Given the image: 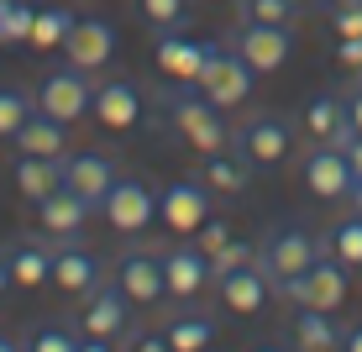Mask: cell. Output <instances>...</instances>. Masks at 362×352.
I'll list each match as a JSON object with an SVG mask.
<instances>
[{
	"label": "cell",
	"instance_id": "obj_1",
	"mask_svg": "<svg viewBox=\"0 0 362 352\" xmlns=\"http://www.w3.org/2000/svg\"><path fill=\"white\" fill-rule=\"evenodd\" d=\"M158 110L168 116V127L179 142H189L199 158L231 147V127H226V110L216 106L199 84H179L168 79V90H158Z\"/></svg>",
	"mask_w": 362,
	"mask_h": 352
},
{
	"label": "cell",
	"instance_id": "obj_2",
	"mask_svg": "<svg viewBox=\"0 0 362 352\" xmlns=\"http://www.w3.org/2000/svg\"><path fill=\"white\" fill-rule=\"evenodd\" d=\"M132 316V300L121 284H95L90 295H84L79 305V336H84V352H105L121 342V331H127Z\"/></svg>",
	"mask_w": 362,
	"mask_h": 352
},
{
	"label": "cell",
	"instance_id": "obj_3",
	"mask_svg": "<svg viewBox=\"0 0 362 352\" xmlns=\"http://www.w3.org/2000/svg\"><path fill=\"white\" fill-rule=\"evenodd\" d=\"M346 289H352V284H346V263L331 258V253H320L305 273H294V279H279V284H273V295H284L289 305L336 310V305L346 300Z\"/></svg>",
	"mask_w": 362,
	"mask_h": 352
},
{
	"label": "cell",
	"instance_id": "obj_4",
	"mask_svg": "<svg viewBox=\"0 0 362 352\" xmlns=\"http://www.w3.org/2000/svg\"><path fill=\"white\" fill-rule=\"evenodd\" d=\"M320 253H326V242H320V237H310L305 226H273V232L263 237V247H257V268L279 284V279L305 273Z\"/></svg>",
	"mask_w": 362,
	"mask_h": 352
},
{
	"label": "cell",
	"instance_id": "obj_5",
	"mask_svg": "<svg viewBox=\"0 0 362 352\" xmlns=\"http://www.w3.org/2000/svg\"><path fill=\"white\" fill-rule=\"evenodd\" d=\"M90 106H95V79H90V69H79V64L47 69L42 84H37V110H47V116H58V121L90 116Z\"/></svg>",
	"mask_w": 362,
	"mask_h": 352
},
{
	"label": "cell",
	"instance_id": "obj_6",
	"mask_svg": "<svg viewBox=\"0 0 362 352\" xmlns=\"http://www.w3.org/2000/svg\"><path fill=\"white\" fill-rule=\"evenodd\" d=\"M199 90H205L210 100H216L221 110H236L247 95H252V84H257V69L247 64L236 47H210V58H205V69H199Z\"/></svg>",
	"mask_w": 362,
	"mask_h": 352
},
{
	"label": "cell",
	"instance_id": "obj_7",
	"mask_svg": "<svg viewBox=\"0 0 362 352\" xmlns=\"http://www.w3.org/2000/svg\"><path fill=\"white\" fill-rule=\"evenodd\" d=\"M231 147L252 163V169H279V163L289 158V147H294V132H289L284 116H247L242 127L231 132Z\"/></svg>",
	"mask_w": 362,
	"mask_h": 352
},
{
	"label": "cell",
	"instance_id": "obj_8",
	"mask_svg": "<svg viewBox=\"0 0 362 352\" xmlns=\"http://www.w3.org/2000/svg\"><path fill=\"white\" fill-rule=\"evenodd\" d=\"M100 216L116 226V232L136 237V232H147V226L158 221V195L147 190L142 179H116V184H110V195L100 200Z\"/></svg>",
	"mask_w": 362,
	"mask_h": 352
},
{
	"label": "cell",
	"instance_id": "obj_9",
	"mask_svg": "<svg viewBox=\"0 0 362 352\" xmlns=\"http://www.w3.org/2000/svg\"><path fill=\"white\" fill-rule=\"evenodd\" d=\"M231 47L257 74H279L284 64H289V53H294V32L279 27V21H242V32H236Z\"/></svg>",
	"mask_w": 362,
	"mask_h": 352
},
{
	"label": "cell",
	"instance_id": "obj_10",
	"mask_svg": "<svg viewBox=\"0 0 362 352\" xmlns=\"http://www.w3.org/2000/svg\"><path fill=\"white\" fill-rule=\"evenodd\" d=\"M158 216L173 237L199 232V221L210 216V184L205 179H173L163 195H158Z\"/></svg>",
	"mask_w": 362,
	"mask_h": 352
},
{
	"label": "cell",
	"instance_id": "obj_11",
	"mask_svg": "<svg viewBox=\"0 0 362 352\" xmlns=\"http://www.w3.org/2000/svg\"><path fill=\"white\" fill-rule=\"evenodd\" d=\"M116 284L127 289L132 305H158V300L168 295L163 284V253H153V247H127L116 263Z\"/></svg>",
	"mask_w": 362,
	"mask_h": 352
},
{
	"label": "cell",
	"instance_id": "obj_12",
	"mask_svg": "<svg viewBox=\"0 0 362 352\" xmlns=\"http://www.w3.org/2000/svg\"><path fill=\"white\" fill-rule=\"evenodd\" d=\"M352 184H357V174H352V163H346L341 147L320 142L315 153L305 158V190L315 200H346V195H352Z\"/></svg>",
	"mask_w": 362,
	"mask_h": 352
},
{
	"label": "cell",
	"instance_id": "obj_13",
	"mask_svg": "<svg viewBox=\"0 0 362 352\" xmlns=\"http://www.w3.org/2000/svg\"><path fill=\"white\" fill-rule=\"evenodd\" d=\"M216 295H221V305H226L231 316H257V310L268 305V295H273V279L257 268V258H252V263H242V268L221 273Z\"/></svg>",
	"mask_w": 362,
	"mask_h": 352
},
{
	"label": "cell",
	"instance_id": "obj_14",
	"mask_svg": "<svg viewBox=\"0 0 362 352\" xmlns=\"http://www.w3.org/2000/svg\"><path fill=\"white\" fill-rule=\"evenodd\" d=\"M90 116H95L105 132H132L136 121H142V90H136L132 79H100V84H95Z\"/></svg>",
	"mask_w": 362,
	"mask_h": 352
},
{
	"label": "cell",
	"instance_id": "obj_15",
	"mask_svg": "<svg viewBox=\"0 0 362 352\" xmlns=\"http://www.w3.org/2000/svg\"><path fill=\"white\" fill-rule=\"evenodd\" d=\"M210 47L216 42H199V37H184V32H158V42H153V58H158V69L168 74V79H179V84H194L199 79V69H205V58H210Z\"/></svg>",
	"mask_w": 362,
	"mask_h": 352
},
{
	"label": "cell",
	"instance_id": "obj_16",
	"mask_svg": "<svg viewBox=\"0 0 362 352\" xmlns=\"http://www.w3.org/2000/svg\"><path fill=\"white\" fill-rule=\"evenodd\" d=\"M116 163H110L105 153H95V147H84V153L64 158V190H74L79 200H90V205L100 210V200L110 195V184H116Z\"/></svg>",
	"mask_w": 362,
	"mask_h": 352
},
{
	"label": "cell",
	"instance_id": "obj_17",
	"mask_svg": "<svg viewBox=\"0 0 362 352\" xmlns=\"http://www.w3.org/2000/svg\"><path fill=\"white\" fill-rule=\"evenodd\" d=\"M6 253V268H11V284L16 289H37L53 279V253H58V237L42 242V237H16V242L0 247Z\"/></svg>",
	"mask_w": 362,
	"mask_h": 352
},
{
	"label": "cell",
	"instance_id": "obj_18",
	"mask_svg": "<svg viewBox=\"0 0 362 352\" xmlns=\"http://www.w3.org/2000/svg\"><path fill=\"white\" fill-rule=\"evenodd\" d=\"M163 284H168L173 300H194L199 289L210 284V258H205V247H194V242L163 247Z\"/></svg>",
	"mask_w": 362,
	"mask_h": 352
},
{
	"label": "cell",
	"instance_id": "obj_19",
	"mask_svg": "<svg viewBox=\"0 0 362 352\" xmlns=\"http://www.w3.org/2000/svg\"><path fill=\"white\" fill-rule=\"evenodd\" d=\"M64 53H69V64H79V69H105L110 58H116V27L110 21H100V16H79L74 21V32L64 37Z\"/></svg>",
	"mask_w": 362,
	"mask_h": 352
},
{
	"label": "cell",
	"instance_id": "obj_20",
	"mask_svg": "<svg viewBox=\"0 0 362 352\" xmlns=\"http://www.w3.org/2000/svg\"><path fill=\"white\" fill-rule=\"evenodd\" d=\"M11 184L21 190V200H47L53 190H64V158H37V153H16L11 158Z\"/></svg>",
	"mask_w": 362,
	"mask_h": 352
},
{
	"label": "cell",
	"instance_id": "obj_21",
	"mask_svg": "<svg viewBox=\"0 0 362 352\" xmlns=\"http://www.w3.org/2000/svg\"><path fill=\"white\" fill-rule=\"evenodd\" d=\"M47 284L84 300V295L100 284V258L84 253V247H74V242H58V253H53V279H47Z\"/></svg>",
	"mask_w": 362,
	"mask_h": 352
},
{
	"label": "cell",
	"instance_id": "obj_22",
	"mask_svg": "<svg viewBox=\"0 0 362 352\" xmlns=\"http://www.w3.org/2000/svg\"><path fill=\"white\" fill-rule=\"evenodd\" d=\"M95 216L90 200H79L74 190H53L47 200H37V226L47 237H79V226Z\"/></svg>",
	"mask_w": 362,
	"mask_h": 352
},
{
	"label": "cell",
	"instance_id": "obj_23",
	"mask_svg": "<svg viewBox=\"0 0 362 352\" xmlns=\"http://www.w3.org/2000/svg\"><path fill=\"white\" fill-rule=\"evenodd\" d=\"M16 153H37V158H64V147H69V121H58V116H47V110H32L27 121L16 127Z\"/></svg>",
	"mask_w": 362,
	"mask_h": 352
},
{
	"label": "cell",
	"instance_id": "obj_24",
	"mask_svg": "<svg viewBox=\"0 0 362 352\" xmlns=\"http://www.w3.org/2000/svg\"><path fill=\"white\" fill-rule=\"evenodd\" d=\"M341 331H346V326H336V310L294 305V321H289L294 347H305V352H331V347H341Z\"/></svg>",
	"mask_w": 362,
	"mask_h": 352
},
{
	"label": "cell",
	"instance_id": "obj_25",
	"mask_svg": "<svg viewBox=\"0 0 362 352\" xmlns=\"http://www.w3.org/2000/svg\"><path fill=\"white\" fill-rule=\"evenodd\" d=\"M199 179L210 184V195H242L247 179H252V163L236 153V147H231V153L221 147V153H205V169H199Z\"/></svg>",
	"mask_w": 362,
	"mask_h": 352
},
{
	"label": "cell",
	"instance_id": "obj_26",
	"mask_svg": "<svg viewBox=\"0 0 362 352\" xmlns=\"http://www.w3.org/2000/svg\"><path fill=\"white\" fill-rule=\"evenodd\" d=\"M163 336H168L173 352H199V347L216 342V316H205V310H184V316H173L163 326Z\"/></svg>",
	"mask_w": 362,
	"mask_h": 352
},
{
	"label": "cell",
	"instance_id": "obj_27",
	"mask_svg": "<svg viewBox=\"0 0 362 352\" xmlns=\"http://www.w3.org/2000/svg\"><path fill=\"white\" fill-rule=\"evenodd\" d=\"M320 242H326V253L341 258L346 268H362V216H357V210H352L346 221H336L331 232L320 237Z\"/></svg>",
	"mask_w": 362,
	"mask_h": 352
},
{
	"label": "cell",
	"instance_id": "obj_28",
	"mask_svg": "<svg viewBox=\"0 0 362 352\" xmlns=\"http://www.w3.org/2000/svg\"><path fill=\"white\" fill-rule=\"evenodd\" d=\"M74 21H79V16H74L69 6H47V11L32 16V37H27V42L32 47H64V37L74 32Z\"/></svg>",
	"mask_w": 362,
	"mask_h": 352
},
{
	"label": "cell",
	"instance_id": "obj_29",
	"mask_svg": "<svg viewBox=\"0 0 362 352\" xmlns=\"http://www.w3.org/2000/svg\"><path fill=\"white\" fill-rule=\"evenodd\" d=\"M305 0H236V21H279V27H294Z\"/></svg>",
	"mask_w": 362,
	"mask_h": 352
},
{
	"label": "cell",
	"instance_id": "obj_30",
	"mask_svg": "<svg viewBox=\"0 0 362 352\" xmlns=\"http://www.w3.org/2000/svg\"><path fill=\"white\" fill-rule=\"evenodd\" d=\"M341 121H346V106H341L336 95H315V100L305 106V132L320 137V142H331V132L341 127Z\"/></svg>",
	"mask_w": 362,
	"mask_h": 352
},
{
	"label": "cell",
	"instance_id": "obj_31",
	"mask_svg": "<svg viewBox=\"0 0 362 352\" xmlns=\"http://www.w3.org/2000/svg\"><path fill=\"white\" fill-rule=\"evenodd\" d=\"M32 0H0V47H21L32 37Z\"/></svg>",
	"mask_w": 362,
	"mask_h": 352
},
{
	"label": "cell",
	"instance_id": "obj_32",
	"mask_svg": "<svg viewBox=\"0 0 362 352\" xmlns=\"http://www.w3.org/2000/svg\"><path fill=\"white\" fill-rule=\"evenodd\" d=\"M132 6L153 32H168V27H179V21L189 16V0H132Z\"/></svg>",
	"mask_w": 362,
	"mask_h": 352
},
{
	"label": "cell",
	"instance_id": "obj_33",
	"mask_svg": "<svg viewBox=\"0 0 362 352\" xmlns=\"http://www.w3.org/2000/svg\"><path fill=\"white\" fill-rule=\"evenodd\" d=\"M32 110L37 106L16 90V84H0V137H16V127L32 116Z\"/></svg>",
	"mask_w": 362,
	"mask_h": 352
},
{
	"label": "cell",
	"instance_id": "obj_34",
	"mask_svg": "<svg viewBox=\"0 0 362 352\" xmlns=\"http://www.w3.org/2000/svg\"><path fill=\"white\" fill-rule=\"evenodd\" d=\"M21 347H32V352H79L84 336L79 331H58V326H42V331L21 336Z\"/></svg>",
	"mask_w": 362,
	"mask_h": 352
},
{
	"label": "cell",
	"instance_id": "obj_35",
	"mask_svg": "<svg viewBox=\"0 0 362 352\" xmlns=\"http://www.w3.org/2000/svg\"><path fill=\"white\" fill-rule=\"evenodd\" d=\"M326 16H331V32L357 37L362 32V0H326Z\"/></svg>",
	"mask_w": 362,
	"mask_h": 352
},
{
	"label": "cell",
	"instance_id": "obj_36",
	"mask_svg": "<svg viewBox=\"0 0 362 352\" xmlns=\"http://www.w3.org/2000/svg\"><path fill=\"white\" fill-rule=\"evenodd\" d=\"M242 263H252V247H247V242H226L221 253H210V284H216L221 273L242 268Z\"/></svg>",
	"mask_w": 362,
	"mask_h": 352
},
{
	"label": "cell",
	"instance_id": "obj_37",
	"mask_svg": "<svg viewBox=\"0 0 362 352\" xmlns=\"http://www.w3.org/2000/svg\"><path fill=\"white\" fill-rule=\"evenodd\" d=\"M226 242H231V226L221 221V216H205V221H199V247H205V258L221 253Z\"/></svg>",
	"mask_w": 362,
	"mask_h": 352
},
{
	"label": "cell",
	"instance_id": "obj_38",
	"mask_svg": "<svg viewBox=\"0 0 362 352\" xmlns=\"http://www.w3.org/2000/svg\"><path fill=\"white\" fill-rule=\"evenodd\" d=\"M116 347H127V352H163L168 336H163V331H121Z\"/></svg>",
	"mask_w": 362,
	"mask_h": 352
},
{
	"label": "cell",
	"instance_id": "obj_39",
	"mask_svg": "<svg viewBox=\"0 0 362 352\" xmlns=\"http://www.w3.org/2000/svg\"><path fill=\"white\" fill-rule=\"evenodd\" d=\"M336 64L362 74V32H357V37H341V42H336Z\"/></svg>",
	"mask_w": 362,
	"mask_h": 352
},
{
	"label": "cell",
	"instance_id": "obj_40",
	"mask_svg": "<svg viewBox=\"0 0 362 352\" xmlns=\"http://www.w3.org/2000/svg\"><path fill=\"white\" fill-rule=\"evenodd\" d=\"M341 106H346V121H352V127L362 132V84H352V90L341 95Z\"/></svg>",
	"mask_w": 362,
	"mask_h": 352
},
{
	"label": "cell",
	"instance_id": "obj_41",
	"mask_svg": "<svg viewBox=\"0 0 362 352\" xmlns=\"http://www.w3.org/2000/svg\"><path fill=\"white\" fill-rule=\"evenodd\" d=\"M341 153H346V163H352V174H357V179H362V132L352 137V142H346L341 147Z\"/></svg>",
	"mask_w": 362,
	"mask_h": 352
},
{
	"label": "cell",
	"instance_id": "obj_42",
	"mask_svg": "<svg viewBox=\"0 0 362 352\" xmlns=\"http://www.w3.org/2000/svg\"><path fill=\"white\" fill-rule=\"evenodd\" d=\"M341 347H346V352H362V326H346V331H341Z\"/></svg>",
	"mask_w": 362,
	"mask_h": 352
},
{
	"label": "cell",
	"instance_id": "obj_43",
	"mask_svg": "<svg viewBox=\"0 0 362 352\" xmlns=\"http://www.w3.org/2000/svg\"><path fill=\"white\" fill-rule=\"evenodd\" d=\"M11 289H16V284H11V268H6V253H0V300H6V295H11Z\"/></svg>",
	"mask_w": 362,
	"mask_h": 352
},
{
	"label": "cell",
	"instance_id": "obj_44",
	"mask_svg": "<svg viewBox=\"0 0 362 352\" xmlns=\"http://www.w3.org/2000/svg\"><path fill=\"white\" fill-rule=\"evenodd\" d=\"M352 210H357V216H362V179L352 184Z\"/></svg>",
	"mask_w": 362,
	"mask_h": 352
},
{
	"label": "cell",
	"instance_id": "obj_45",
	"mask_svg": "<svg viewBox=\"0 0 362 352\" xmlns=\"http://www.w3.org/2000/svg\"><path fill=\"white\" fill-rule=\"evenodd\" d=\"M21 342H16V336H6V331H0V352H16Z\"/></svg>",
	"mask_w": 362,
	"mask_h": 352
}]
</instances>
